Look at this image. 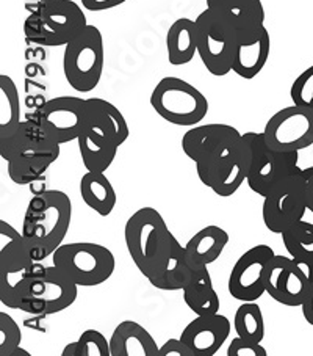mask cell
I'll return each instance as SVG.
<instances>
[{
    "label": "cell",
    "mask_w": 313,
    "mask_h": 356,
    "mask_svg": "<svg viewBox=\"0 0 313 356\" xmlns=\"http://www.w3.org/2000/svg\"><path fill=\"white\" fill-rule=\"evenodd\" d=\"M307 209V184L301 170L299 173L276 184L263 196L262 218L267 229L282 234L305 216Z\"/></svg>",
    "instance_id": "4fadbf2b"
},
{
    "label": "cell",
    "mask_w": 313,
    "mask_h": 356,
    "mask_svg": "<svg viewBox=\"0 0 313 356\" xmlns=\"http://www.w3.org/2000/svg\"><path fill=\"white\" fill-rule=\"evenodd\" d=\"M282 242L294 261L313 281V211L309 207L298 223L282 232Z\"/></svg>",
    "instance_id": "603a6c76"
},
{
    "label": "cell",
    "mask_w": 313,
    "mask_h": 356,
    "mask_svg": "<svg viewBox=\"0 0 313 356\" xmlns=\"http://www.w3.org/2000/svg\"><path fill=\"white\" fill-rule=\"evenodd\" d=\"M103 65H105V49L101 30L88 24L82 33H78L65 46L63 72L66 82L78 93H90L99 85Z\"/></svg>",
    "instance_id": "ba28073f"
},
{
    "label": "cell",
    "mask_w": 313,
    "mask_h": 356,
    "mask_svg": "<svg viewBox=\"0 0 313 356\" xmlns=\"http://www.w3.org/2000/svg\"><path fill=\"white\" fill-rule=\"evenodd\" d=\"M72 222V202L61 190H42L30 200L22 222V236L36 262L61 247Z\"/></svg>",
    "instance_id": "3957f363"
},
{
    "label": "cell",
    "mask_w": 313,
    "mask_h": 356,
    "mask_svg": "<svg viewBox=\"0 0 313 356\" xmlns=\"http://www.w3.org/2000/svg\"><path fill=\"white\" fill-rule=\"evenodd\" d=\"M158 356H194V353L179 337V339H169L164 342L158 350Z\"/></svg>",
    "instance_id": "836d02e7"
},
{
    "label": "cell",
    "mask_w": 313,
    "mask_h": 356,
    "mask_svg": "<svg viewBox=\"0 0 313 356\" xmlns=\"http://www.w3.org/2000/svg\"><path fill=\"white\" fill-rule=\"evenodd\" d=\"M290 97L296 106L313 108V65L294 79Z\"/></svg>",
    "instance_id": "1f68e13d"
},
{
    "label": "cell",
    "mask_w": 313,
    "mask_h": 356,
    "mask_svg": "<svg viewBox=\"0 0 313 356\" xmlns=\"http://www.w3.org/2000/svg\"><path fill=\"white\" fill-rule=\"evenodd\" d=\"M61 356H112L110 339L97 330H87L76 342L67 343Z\"/></svg>",
    "instance_id": "f546056e"
},
{
    "label": "cell",
    "mask_w": 313,
    "mask_h": 356,
    "mask_svg": "<svg viewBox=\"0 0 313 356\" xmlns=\"http://www.w3.org/2000/svg\"><path fill=\"white\" fill-rule=\"evenodd\" d=\"M207 8L219 15L237 35L254 33L265 27V7L262 0H207Z\"/></svg>",
    "instance_id": "44dd1931"
},
{
    "label": "cell",
    "mask_w": 313,
    "mask_h": 356,
    "mask_svg": "<svg viewBox=\"0 0 313 356\" xmlns=\"http://www.w3.org/2000/svg\"><path fill=\"white\" fill-rule=\"evenodd\" d=\"M303 176L307 184V204L313 211V167L303 168Z\"/></svg>",
    "instance_id": "8d00e7d4"
},
{
    "label": "cell",
    "mask_w": 313,
    "mask_h": 356,
    "mask_svg": "<svg viewBox=\"0 0 313 356\" xmlns=\"http://www.w3.org/2000/svg\"><path fill=\"white\" fill-rule=\"evenodd\" d=\"M77 143L83 167L87 171H97V173H107L122 146L119 134L115 126L103 118L96 108L91 107L90 102L88 122L81 137L77 138Z\"/></svg>",
    "instance_id": "2e32d148"
},
{
    "label": "cell",
    "mask_w": 313,
    "mask_h": 356,
    "mask_svg": "<svg viewBox=\"0 0 313 356\" xmlns=\"http://www.w3.org/2000/svg\"><path fill=\"white\" fill-rule=\"evenodd\" d=\"M58 143L40 121H22L13 135L0 140V157L7 162L10 179L17 186H30L41 179L58 161Z\"/></svg>",
    "instance_id": "7a4b0ae2"
},
{
    "label": "cell",
    "mask_w": 313,
    "mask_h": 356,
    "mask_svg": "<svg viewBox=\"0 0 313 356\" xmlns=\"http://www.w3.org/2000/svg\"><path fill=\"white\" fill-rule=\"evenodd\" d=\"M253 152L248 175V187L259 196H265L276 184L299 173V152H279L269 148L263 132L243 134Z\"/></svg>",
    "instance_id": "7c38bea8"
},
{
    "label": "cell",
    "mask_w": 313,
    "mask_h": 356,
    "mask_svg": "<svg viewBox=\"0 0 313 356\" xmlns=\"http://www.w3.org/2000/svg\"><path fill=\"white\" fill-rule=\"evenodd\" d=\"M274 250L260 243L238 257L227 281V289L238 302H257L267 292Z\"/></svg>",
    "instance_id": "9a60e30c"
},
{
    "label": "cell",
    "mask_w": 313,
    "mask_h": 356,
    "mask_svg": "<svg viewBox=\"0 0 313 356\" xmlns=\"http://www.w3.org/2000/svg\"><path fill=\"white\" fill-rule=\"evenodd\" d=\"M52 264L78 287H96L112 278L116 259L112 250L101 243H63L52 254Z\"/></svg>",
    "instance_id": "9c48e42d"
},
{
    "label": "cell",
    "mask_w": 313,
    "mask_h": 356,
    "mask_svg": "<svg viewBox=\"0 0 313 356\" xmlns=\"http://www.w3.org/2000/svg\"><path fill=\"white\" fill-rule=\"evenodd\" d=\"M19 325L7 312H0V356H13L21 347Z\"/></svg>",
    "instance_id": "4dcf8cb0"
},
{
    "label": "cell",
    "mask_w": 313,
    "mask_h": 356,
    "mask_svg": "<svg viewBox=\"0 0 313 356\" xmlns=\"http://www.w3.org/2000/svg\"><path fill=\"white\" fill-rule=\"evenodd\" d=\"M271 52V36L267 27L254 33L237 35L232 72L244 81H253L267 66Z\"/></svg>",
    "instance_id": "ffe728a7"
},
{
    "label": "cell",
    "mask_w": 313,
    "mask_h": 356,
    "mask_svg": "<svg viewBox=\"0 0 313 356\" xmlns=\"http://www.w3.org/2000/svg\"><path fill=\"white\" fill-rule=\"evenodd\" d=\"M227 356H268V352L260 342H253L237 336L230 342Z\"/></svg>",
    "instance_id": "d6a6232c"
},
{
    "label": "cell",
    "mask_w": 313,
    "mask_h": 356,
    "mask_svg": "<svg viewBox=\"0 0 313 356\" xmlns=\"http://www.w3.org/2000/svg\"><path fill=\"white\" fill-rule=\"evenodd\" d=\"M229 243V234L217 225H208L199 229L185 243V254L189 262L210 266L217 262Z\"/></svg>",
    "instance_id": "d4e9b609"
},
{
    "label": "cell",
    "mask_w": 313,
    "mask_h": 356,
    "mask_svg": "<svg viewBox=\"0 0 313 356\" xmlns=\"http://www.w3.org/2000/svg\"><path fill=\"white\" fill-rule=\"evenodd\" d=\"M87 26V15L74 0H41L38 8L26 19L24 33L35 44L65 47Z\"/></svg>",
    "instance_id": "8992f818"
},
{
    "label": "cell",
    "mask_w": 313,
    "mask_h": 356,
    "mask_svg": "<svg viewBox=\"0 0 313 356\" xmlns=\"http://www.w3.org/2000/svg\"><path fill=\"white\" fill-rule=\"evenodd\" d=\"M194 21L198 55L202 65L214 77L227 76L232 72L237 41L235 30L210 8H205Z\"/></svg>",
    "instance_id": "8fae6325"
},
{
    "label": "cell",
    "mask_w": 313,
    "mask_h": 356,
    "mask_svg": "<svg viewBox=\"0 0 313 356\" xmlns=\"http://www.w3.org/2000/svg\"><path fill=\"white\" fill-rule=\"evenodd\" d=\"M21 122L19 91L13 79L0 74V140L13 135Z\"/></svg>",
    "instance_id": "83f0119b"
},
{
    "label": "cell",
    "mask_w": 313,
    "mask_h": 356,
    "mask_svg": "<svg viewBox=\"0 0 313 356\" xmlns=\"http://www.w3.org/2000/svg\"><path fill=\"white\" fill-rule=\"evenodd\" d=\"M168 61L173 66L188 65L198 54V35L196 21L189 17L176 19L167 33Z\"/></svg>",
    "instance_id": "484cf974"
},
{
    "label": "cell",
    "mask_w": 313,
    "mask_h": 356,
    "mask_svg": "<svg viewBox=\"0 0 313 356\" xmlns=\"http://www.w3.org/2000/svg\"><path fill=\"white\" fill-rule=\"evenodd\" d=\"M124 241L135 267L151 280L162 267L177 242L167 222L155 207L144 206L133 212L124 226Z\"/></svg>",
    "instance_id": "277c9868"
},
{
    "label": "cell",
    "mask_w": 313,
    "mask_h": 356,
    "mask_svg": "<svg viewBox=\"0 0 313 356\" xmlns=\"http://www.w3.org/2000/svg\"><path fill=\"white\" fill-rule=\"evenodd\" d=\"M182 293L183 302L196 316H212L219 312V297L213 287L208 266L194 264L193 278Z\"/></svg>",
    "instance_id": "cb8c5ba5"
},
{
    "label": "cell",
    "mask_w": 313,
    "mask_h": 356,
    "mask_svg": "<svg viewBox=\"0 0 313 356\" xmlns=\"http://www.w3.org/2000/svg\"><path fill=\"white\" fill-rule=\"evenodd\" d=\"M40 124L65 145L77 140L88 122V102L77 96H58L47 101L38 113Z\"/></svg>",
    "instance_id": "e0dca14e"
},
{
    "label": "cell",
    "mask_w": 313,
    "mask_h": 356,
    "mask_svg": "<svg viewBox=\"0 0 313 356\" xmlns=\"http://www.w3.org/2000/svg\"><path fill=\"white\" fill-rule=\"evenodd\" d=\"M232 323L223 314L196 316L183 328L180 339L193 350L194 356H213L229 339Z\"/></svg>",
    "instance_id": "d6986e66"
},
{
    "label": "cell",
    "mask_w": 313,
    "mask_h": 356,
    "mask_svg": "<svg viewBox=\"0 0 313 356\" xmlns=\"http://www.w3.org/2000/svg\"><path fill=\"white\" fill-rule=\"evenodd\" d=\"M112 356H158L155 339L143 325L135 321H124L116 325L110 336Z\"/></svg>",
    "instance_id": "7402d4cb"
},
{
    "label": "cell",
    "mask_w": 313,
    "mask_h": 356,
    "mask_svg": "<svg viewBox=\"0 0 313 356\" xmlns=\"http://www.w3.org/2000/svg\"><path fill=\"white\" fill-rule=\"evenodd\" d=\"M301 308H303V316L305 318V322L313 327V281H312L310 289H309V292H307V297Z\"/></svg>",
    "instance_id": "d590c367"
},
{
    "label": "cell",
    "mask_w": 313,
    "mask_h": 356,
    "mask_svg": "<svg viewBox=\"0 0 313 356\" xmlns=\"http://www.w3.org/2000/svg\"><path fill=\"white\" fill-rule=\"evenodd\" d=\"M269 148L279 152H299L313 145V108L293 104L280 108L263 129Z\"/></svg>",
    "instance_id": "5bb4252c"
},
{
    "label": "cell",
    "mask_w": 313,
    "mask_h": 356,
    "mask_svg": "<svg viewBox=\"0 0 313 356\" xmlns=\"http://www.w3.org/2000/svg\"><path fill=\"white\" fill-rule=\"evenodd\" d=\"M233 330L237 336L262 343L265 337V318L257 302H242L233 317Z\"/></svg>",
    "instance_id": "f1b7e54d"
},
{
    "label": "cell",
    "mask_w": 313,
    "mask_h": 356,
    "mask_svg": "<svg viewBox=\"0 0 313 356\" xmlns=\"http://www.w3.org/2000/svg\"><path fill=\"white\" fill-rule=\"evenodd\" d=\"M149 101L162 120L180 127L201 124L210 108L204 93L180 77H163L153 87Z\"/></svg>",
    "instance_id": "52a82bcc"
},
{
    "label": "cell",
    "mask_w": 313,
    "mask_h": 356,
    "mask_svg": "<svg viewBox=\"0 0 313 356\" xmlns=\"http://www.w3.org/2000/svg\"><path fill=\"white\" fill-rule=\"evenodd\" d=\"M81 2L82 7L88 11H108L126 3L127 0H81Z\"/></svg>",
    "instance_id": "e575fe53"
},
{
    "label": "cell",
    "mask_w": 313,
    "mask_h": 356,
    "mask_svg": "<svg viewBox=\"0 0 313 356\" xmlns=\"http://www.w3.org/2000/svg\"><path fill=\"white\" fill-rule=\"evenodd\" d=\"M78 286L57 266L35 262L19 292V311L32 316H53L76 303Z\"/></svg>",
    "instance_id": "5b68a950"
},
{
    "label": "cell",
    "mask_w": 313,
    "mask_h": 356,
    "mask_svg": "<svg viewBox=\"0 0 313 356\" xmlns=\"http://www.w3.org/2000/svg\"><path fill=\"white\" fill-rule=\"evenodd\" d=\"M182 149L196 165L199 181L221 198L235 195L248 181L253 152L230 124H198L183 134Z\"/></svg>",
    "instance_id": "6da1fadb"
},
{
    "label": "cell",
    "mask_w": 313,
    "mask_h": 356,
    "mask_svg": "<svg viewBox=\"0 0 313 356\" xmlns=\"http://www.w3.org/2000/svg\"><path fill=\"white\" fill-rule=\"evenodd\" d=\"M312 281L293 257L276 254L269 267L267 293L276 303L296 308L303 306Z\"/></svg>",
    "instance_id": "ac0fdd59"
},
{
    "label": "cell",
    "mask_w": 313,
    "mask_h": 356,
    "mask_svg": "<svg viewBox=\"0 0 313 356\" xmlns=\"http://www.w3.org/2000/svg\"><path fill=\"white\" fill-rule=\"evenodd\" d=\"M35 259L22 232L0 220V302L10 309H19L21 286Z\"/></svg>",
    "instance_id": "30bf717a"
},
{
    "label": "cell",
    "mask_w": 313,
    "mask_h": 356,
    "mask_svg": "<svg viewBox=\"0 0 313 356\" xmlns=\"http://www.w3.org/2000/svg\"><path fill=\"white\" fill-rule=\"evenodd\" d=\"M81 195L85 204L101 217H108L115 211L118 195L105 173L87 171L81 179Z\"/></svg>",
    "instance_id": "4316f807"
}]
</instances>
